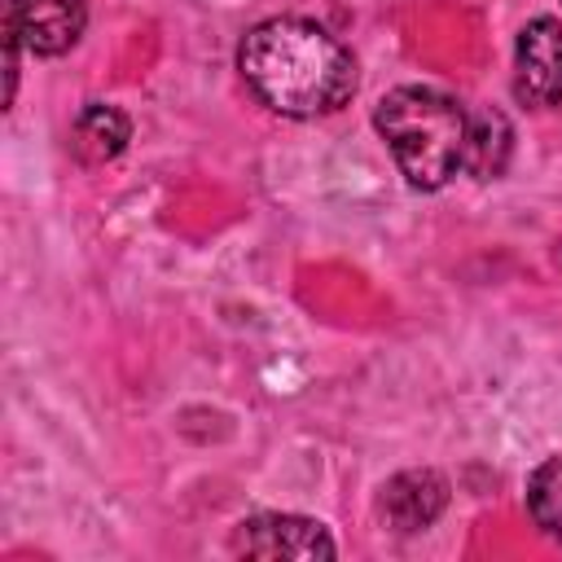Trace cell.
<instances>
[{"label": "cell", "mask_w": 562, "mask_h": 562, "mask_svg": "<svg viewBox=\"0 0 562 562\" xmlns=\"http://www.w3.org/2000/svg\"><path fill=\"white\" fill-rule=\"evenodd\" d=\"M246 88L285 119H325L356 92L351 48L312 18H268L237 48Z\"/></svg>", "instance_id": "6da1fadb"}, {"label": "cell", "mask_w": 562, "mask_h": 562, "mask_svg": "<svg viewBox=\"0 0 562 562\" xmlns=\"http://www.w3.org/2000/svg\"><path fill=\"white\" fill-rule=\"evenodd\" d=\"M527 509L536 527L562 544V457H549L527 479Z\"/></svg>", "instance_id": "9c48e42d"}, {"label": "cell", "mask_w": 562, "mask_h": 562, "mask_svg": "<svg viewBox=\"0 0 562 562\" xmlns=\"http://www.w3.org/2000/svg\"><path fill=\"white\" fill-rule=\"evenodd\" d=\"M4 26L35 57H61L88 26V0H9Z\"/></svg>", "instance_id": "5b68a950"}, {"label": "cell", "mask_w": 562, "mask_h": 562, "mask_svg": "<svg viewBox=\"0 0 562 562\" xmlns=\"http://www.w3.org/2000/svg\"><path fill=\"white\" fill-rule=\"evenodd\" d=\"M514 97L527 110L562 101V18H531L514 40Z\"/></svg>", "instance_id": "3957f363"}, {"label": "cell", "mask_w": 562, "mask_h": 562, "mask_svg": "<svg viewBox=\"0 0 562 562\" xmlns=\"http://www.w3.org/2000/svg\"><path fill=\"white\" fill-rule=\"evenodd\" d=\"M443 505H448V483L435 470H404V474L386 479V487L378 496V514L400 536L426 531L443 514Z\"/></svg>", "instance_id": "8992f818"}, {"label": "cell", "mask_w": 562, "mask_h": 562, "mask_svg": "<svg viewBox=\"0 0 562 562\" xmlns=\"http://www.w3.org/2000/svg\"><path fill=\"white\" fill-rule=\"evenodd\" d=\"M233 553L246 558H334V540L316 518H299V514H250L233 527L228 536Z\"/></svg>", "instance_id": "277c9868"}, {"label": "cell", "mask_w": 562, "mask_h": 562, "mask_svg": "<svg viewBox=\"0 0 562 562\" xmlns=\"http://www.w3.org/2000/svg\"><path fill=\"white\" fill-rule=\"evenodd\" d=\"M127 140H132V119L119 105H105V101H88L70 123V149L88 167H101V162L119 158L127 149Z\"/></svg>", "instance_id": "52a82bcc"}, {"label": "cell", "mask_w": 562, "mask_h": 562, "mask_svg": "<svg viewBox=\"0 0 562 562\" xmlns=\"http://www.w3.org/2000/svg\"><path fill=\"white\" fill-rule=\"evenodd\" d=\"M373 127L386 140L400 176L422 193L443 189L465 162L470 114L439 88H391L373 105Z\"/></svg>", "instance_id": "7a4b0ae2"}, {"label": "cell", "mask_w": 562, "mask_h": 562, "mask_svg": "<svg viewBox=\"0 0 562 562\" xmlns=\"http://www.w3.org/2000/svg\"><path fill=\"white\" fill-rule=\"evenodd\" d=\"M509 154H514V127H509V119H505L496 105H479V110L470 114L465 162H461V167H465L474 180H496V176L505 171Z\"/></svg>", "instance_id": "ba28073f"}]
</instances>
